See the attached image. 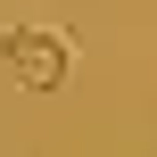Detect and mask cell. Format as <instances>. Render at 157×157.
I'll return each mask as SVG.
<instances>
[{
	"instance_id": "cell-1",
	"label": "cell",
	"mask_w": 157,
	"mask_h": 157,
	"mask_svg": "<svg viewBox=\"0 0 157 157\" xmlns=\"http://www.w3.org/2000/svg\"><path fill=\"white\" fill-rule=\"evenodd\" d=\"M0 66H8L25 91H66L75 50H66V33H50V25H17V33H0Z\"/></svg>"
}]
</instances>
